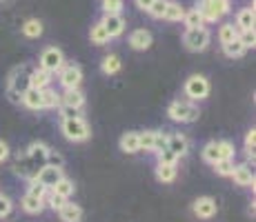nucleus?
<instances>
[{"mask_svg":"<svg viewBox=\"0 0 256 222\" xmlns=\"http://www.w3.org/2000/svg\"><path fill=\"white\" fill-rule=\"evenodd\" d=\"M20 105L27 107V109H32V111H40L42 109V91H40V89L29 87L27 91L22 93Z\"/></svg>","mask_w":256,"mask_h":222,"instance_id":"19","label":"nucleus"},{"mask_svg":"<svg viewBox=\"0 0 256 222\" xmlns=\"http://www.w3.org/2000/svg\"><path fill=\"white\" fill-rule=\"evenodd\" d=\"M167 147V133H163V131H156V138H154V151L152 154H160Z\"/></svg>","mask_w":256,"mask_h":222,"instance_id":"48","label":"nucleus"},{"mask_svg":"<svg viewBox=\"0 0 256 222\" xmlns=\"http://www.w3.org/2000/svg\"><path fill=\"white\" fill-rule=\"evenodd\" d=\"M167 116H170V120L178 122V125H192V122L198 120L200 111L190 100H172L170 107H167Z\"/></svg>","mask_w":256,"mask_h":222,"instance_id":"1","label":"nucleus"},{"mask_svg":"<svg viewBox=\"0 0 256 222\" xmlns=\"http://www.w3.org/2000/svg\"><path fill=\"white\" fill-rule=\"evenodd\" d=\"M29 73H32V67L29 65H20L16 69H12L7 78V91H14L18 96H22L24 91L29 89Z\"/></svg>","mask_w":256,"mask_h":222,"instance_id":"7","label":"nucleus"},{"mask_svg":"<svg viewBox=\"0 0 256 222\" xmlns=\"http://www.w3.org/2000/svg\"><path fill=\"white\" fill-rule=\"evenodd\" d=\"M60 133L70 142H85L92 136V127L87 125L85 118H72V120H60Z\"/></svg>","mask_w":256,"mask_h":222,"instance_id":"2","label":"nucleus"},{"mask_svg":"<svg viewBox=\"0 0 256 222\" xmlns=\"http://www.w3.org/2000/svg\"><path fill=\"white\" fill-rule=\"evenodd\" d=\"M200 156H203V160L208 162V165H214V162H218V160H220L218 140H210L208 145L203 147V151H200Z\"/></svg>","mask_w":256,"mask_h":222,"instance_id":"31","label":"nucleus"},{"mask_svg":"<svg viewBox=\"0 0 256 222\" xmlns=\"http://www.w3.org/2000/svg\"><path fill=\"white\" fill-rule=\"evenodd\" d=\"M47 151H49V147L45 145V142H40V140H34L32 145L24 149V154L29 156V160L34 162V165L38 167V169H42V167L47 165Z\"/></svg>","mask_w":256,"mask_h":222,"instance_id":"12","label":"nucleus"},{"mask_svg":"<svg viewBox=\"0 0 256 222\" xmlns=\"http://www.w3.org/2000/svg\"><path fill=\"white\" fill-rule=\"evenodd\" d=\"M152 33L147 31V29H134V31L130 33V47L136 49V51H147V49L152 47Z\"/></svg>","mask_w":256,"mask_h":222,"instance_id":"14","label":"nucleus"},{"mask_svg":"<svg viewBox=\"0 0 256 222\" xmlns=\"http://www.w3.org/2000/svg\"><path fill=\"white\" fill-rule=\"evenodd\" d=\"M58 218H60V222H82L80 205H74V202L67 200L65 205H62V209L58 211Z\"/></svg>","mask_w":256,"mask_h":222,"instance_id":"21","label":"nucleus"},{"mask_svg":"<svg viewBox=\"0 0 256 222\" xmlns=\"http://www.w3.org/2000/svg\"><path fill=\"white\" fill-rule=\"evenodd\" d=\"M238 38V29H236V24L234 22H223L218 27V42L220 44H228V42H232Z\"/></svg>","mask_w":256,"mask_h":222,"instance_id":"28","label":"nucleus"},{"mask_svg":"<svg viewBox=\"0 0 256 222\" xmlns=\"http://www.w3.org/2000/svg\"><path fill=\"white\" fill-rule=\"evenodd\" d=\"M118 147H120V151H125V154H138V131H127L120 136V140H118Z\"/></svg>","mask_w":256,"mask_h":222,"instance_id":"23","label":"nucleus"},{"mask_svg":"<svg viewBox=\"0 0 256 222\" xmlns=\"http://www.w3.org/2000/svg\"><path fill=\"white\" fill-rule=\"evenodd\" d=\"M183 16H185V9H183V4L180 2H176V0H167V9H165V20H170V22H178V20H183Z\"/></svg>","mask_w":256,"mask_h":222,"instance_id":"26","label":"nucleus"},{"mask_svg":"<svg viewBox=\"0 0 256 222\" xmlns=\"http://www.w3.org/2000/svg\"><path fill=\"white\" fill-rule=\"evenodd\" d=\"M254 147H256V131L250 129L245 133V154H248L250 160H254Z\"/></svg>","mask_w":256,"mask_h":222,"instance_id":"43","label":"nucleus"},{"mask_svg":"<svg viewBox=\"0 0 256 222\" xmlns=\"http://www.w3.org/2000/svg\"><path fill=\"white\" fill-rule=\"evenodd\" d=\"M45 207H49L52 211H60L62 209V205H65V198L62 196H58V194H54V191H47V196H45Z\"/></svg>","mask_w":256,"mask_h":222,"instance_id":"36","label":"nucleus"},{"mask_svg":"<svg viewBox=\"0 0 256 222\" xmlns=\"http://www.w3.org/2000/svg\"><path fill=\"white\" fill-rule=\"evenodd\" d=\"M49 191H54V194L62 196L65 200H70L74 196V191H76V187H74V182L70 180V178H60V180L54 185V189H49Z\"/></svg>","mask_w":256,"mask_h":222,"instance_id":"29","label":"nucleus"},{"mask_svg":"<svg viewBox=\"0 0 256 222\" xmlns=\"http://www.w3.org/2000/svg\"><path fill=\"white\" fill-rule=\"evenodd\" d=\"M58 116H60V120L82 118V109H74V107H67V105H58Z\"/></svg>","mask_w":256,"mask_h":222,"instance_id":"40","label":"nucleus"},{"mask_svg":"<svg viewBox=\"0 0 256 222\" xmlns=\"http://www.w3.org/2000/svg\"><path fill=\"white\" fill-rule=\"evenodd\" d=\"M9 158V145L4 140H0V162H4Z\"/></svg>","mask_w":256,"mask_h":222,"instance_id":"49","label":"nucleus"},{"mask_svg":"<svg viewBox=\"0 0 256 222\" xmlns=\"http://www.w3.org/2000/svg\"><path fill=\"white\" fill-rule=\"evenodd\" d=\"M230 178L238 187H254V171L250 169V165H234V171Z\"/></svg>","mask_w":256,"mask_h":222,"instance_id":"17","label":"nucleus"},{"mask_svg":"<svg viewBox=\"0 0 256 222\" xmlns=\"http://www.w3.org/2000/svg\"><path fill=\"white\" fill-rule=\"evenodd\" d=\"M45 167H56V169H62V167H65V158H62L60 151H56V149H52V147H49V151H47V165Z\"/></svg>","mask_w":256,"mask_h":222,"instance_id":"37","label":"nucleus"},{"mask_svg":"<svg viewBox=\"0 0 256 222\" xmlns=\"http://www.w3.org/2000/svg\"><path fill=\"white\" fill-rule=\"evenodd\" d=\"M12 209H14L12 198H9V196H4V194H0V220L7 218V216L12 214Z\"/></svg>","mask_w":256,"mask_h":222,"instance_id":"45","label":"nucleus"},{"mask_svg":"<svg viewBox=\"0 0 256 222\" xmlns=\"http://www.w3.org/2000/svg\"><path fill=\"white\" fill-rule=\"evenodd\" d=\"M134 2H136V7H138V9L147 11V9L152 7V2H154V0H134Z\"/></svg>","mask_w":256,"mask_h":222,"instance_id":"50","label":"nucleus"},{"mask_svg":"<svg viewBox=\"0 0 256 222\" xmlns=\"http://www.w3.org/2000/svg\"><path fill=\"white\" fill-rule=\"evenodd\" d=\"M167 149L180 160L190 154V140L183 133H167Z\"/></svg>","mask_w":256,"mask_h":222,"instance_id":"11","label":"nucleus"},{"mask_svg":"<svg viewBox=\"0 0 256 222\" xmlns=\"http://www.w3.org/2000/svg\"><path fill=\"white\" fill-rule=\"evenodd\" d=\"M185 96L190 98V102H198V100H205L210 96V80L200 73H194L185 80V87H183Z\"/></svg>","mask_w":256,"mask_h":222,"instance_id":"4","label":"nucleus"},{"mask_svg":"<svg viewBox=\"0 0 256 222\" xmlns=\"http://www.w3.org/2000/svg\"><path fill=\"white\" fill-rule=\"evenodd\" d=\"M238 40H240V44H243L245 49H252L254 44H256V33H254V29H250V31H238Z\"/></svg>","mask_w":256,"mask_h":222,"instance_id":"44","label":"nucleus"},{"mask_svg":"<svg viewBox=\"0 0 256 222\" xmlns=\"http://www.w3.org/2000/svg\"><path fill=\"white\" fill-rule=\"evenodd\" d=\"M20 209L29 216H38L45 211V202L40 198H36V196H32V194H24L20 198Z\"/></svg>","mask_w":256,"mask_h":222,"instance_id":"20","label":"nucleus"},{"mask_svg":"<svg viewBox=\"0 0 256 222\" xmlns=\"http://www.w3.org/2000/svg\"><path fill=\"white\" fill-rule=\"evenodd\" d=\"M65 53H62V49L58 47H47L42 49L40 58H38V67L45 69L49 73H58L62 67H65Z\"/></svg>","mask_w":256,"mask_h":222,"instance_id":"6","label":"nucleus"},{"mask_svg":"<svg viewBox=\"0 0 256 222\" xmlns=\"http://www.w3.org/2000/svg\"><path fill=\"white\" fill-rule=\"evenodd\" d=\"M154 138H156V131L154 129L138 131V149L140 151H147V154H152V151H154Z\"/></svg>","mask_w":256,"mask_h":222,"instance_id":"33","label":"nucleus"},{"mask_svg":"<svg viewBox=\"0 0 256 222\" xmlns=\"http://www.w3.org/2000/svg\"><path fill=\"white\" fill-rule=\"evenodd\" d=\"M102 9H105V13H120L122 0H102Z\"/></svg>","mask_w":256,"mask_h":222,"instance_id":"47","label":"nucleus"},{"mask_svg":"<svg viewBox=\"0 0 256 222\" xmlns=\"http://www.w3.org/2000/svg\"><path fill=\"white\" fill-rule=\"evenodd\" d=\"M192 211H194L196 218L212 220L216 216V211H218V205H216V200L210 198V196H200V198L194 200V205H192Z\"/></svg>","mask_w":256,"mask_h":222,"instance_id":"10","label":"nucleus"},{"mask_svg":"<svg viewBox=\"0 0 256 222\" xmlns=\"http://www.w3.org/2000/svg\"><path fill=\"white\" fill-rule=\"evenodd\" d=\"M100 22H102V27L107 29L110 38H118L125 31V18H122L120 13H105Z\"/></svg>","mask_w":256,"mask_h":222,"instance_id":"13","label":"nucleus"},{"mask_svg":"<svg viewBox=\"0 0 256 222\" xmlns=\"http://www.w3.org/2000/svg\"><path fill=\"white\" fill-rule=\"evenodd\" d=\"M120 58L116 56V53H110V56H105L102 58V62H100V71L105 73V76H114V73L120 71Z\"/></svg>","mask_w":256,"mask_h":222,"instance_id":"27","label":"nucleus"},{"mask_svg":"<svg viewBox=\"0 0 256 222\" xmlns=\"http://www.w3.org/2000/svg\"><path fill=\"white\" fill-rule=\"evenodd\" d=\"M60 105L74 107V109H82V107H85V93H82L80 89H62Z\"/></svg>","mask_w":256,"mask_h":222,"instance_id":"16","label":"nucleus"},{"mask_svg":"<svg viewBox=\"0 0 256 222\" xmlns=\"http://www.w3.org/2000/svg\"><path fill=\"white\" fill-rule=\"evenodd\" d=\"M196 9H198L205 22H218L220 18L230 13L232 4H230V0H200Z\"/></svg>","mask_w":256,"mask_h":222,"instance_id":"3","label":"nucleus"},{"mask_svg":"<svg viewBox=\"0 0 256 222\" xmlns=\"http://www.w3.org/2000/svg\"><path fill=\"white\" fill-rule=\"evenodd\" d=\"M38 167L34 165L32 160H29V156L24 154V151H20V154L16 156V160H14V174H16L18 178H22V180H34L36 178V174H38Z\"/></svg>","mask_w":256,"mask_h":222,"instance_id":"9","label":"nucleus"},{"mask_svg":"<svg viewBox=\"0 0 256 222\" xmlns=\"http://www.w3.org/2000/svg\"><path fill=\"white\" fill-rule=\"evenodd\" d=\"M47 187H42L38 180H29V187H27V194H32V196H36V198H40V200H45V196H47Z\"/></svg>","mask_w":256,"mask_h":222,"instance_id":"41","label":"nucleus"},{"mask_svg":"<svg viewBox=\"0 0 256 222\" xmlns=\"http://www.w3.org/2000/svg\"><path fill=\"white\" fill-rule=\"evenodd\" d=\"M176 176H178V165H156V178H158V182L170 185V182L176 180Z\"/></svg>","mask_w":256,"mask_h":222,"instance_id":"25","label":"nucleus"},{"mask_svg":"<svg viewBox=\"0 0 256 222\" xmlns=\"http://www.w3.org/2000/svg\"><path fill=\"white\" fill-rule=\"evenodd\" d=\"M214 171L218 176H223V178H230L232 176V171H234V160H218V162H214Z\"/></svg>","mask_w":256,"mask_h":222,"instance_id":"38","label":"nucleus"},{"mask_svg":"<svg viewBox=\"0 0 256 222\" xmlns=\"http://www.w3.org/2000/svg\"><path fill=\"white\" fill-rule=\"evenodd\" d=\"M210 40H212V33L205 27L185 29V33H183V44L194 53L205 51V49L210 47Z\"/></svg>","mask_w":256,"mask_h":222,"instance_id":"5","label":"nucleus"},{"mask_svg":"<svg viewBox=\"0 0 256 222\" xmlns=\"http://www.w3.org/2000/svg\"><path fill=\"white\" fill-rule=\"evenodd\" d=\"M156 158H158V165H178V158L172 154L167 147L160 151V154H156Z\"/></svg>","mask_w":256,"mask_h":222,"instance_id":"46","label":"nucleus"},{"mask_svg":"<svg viewBox=\"0 0 256 222\" xmlns=\"http://www.w3.org/2000/svg\"><path fill=\"white\" fill-rule=\"evenodd\" d=\"M52 78H54V73H49L45 71V69H40V67H36V69H32V73H29V87H34V89H47V87H52Z\"/></svg>","mask_w":256,"mask_h":222,"instance_id":"18","label":"nucleus"},{"mask_svg":"<svg viewBox=\"0 0 256 222\" xmlns=\"http://www.w3.org/2000/svg\"><path fill=\"white\" fill-rule=\"evenodd\" d=\"M20 31H22L27 38H40V36H42V22L38 20V18H29V20L22 22Z\"/></svg>","mask_w":256,"mask_h":222,"instance_id":"30","label":"nucleus"},{"mask_svg":"<svg viewBox=\"0 0 256 222\" xmlns=\"http://www.w3.org/2000/svg\"><path fill=\"white\" fill-rule=\"evenodd\" d=\"M245 51H248V49L240 44L238 38H236V40H232V42H228V44H223V53H225L228 58H232V60H234V58H240Z\"/></svg>","mask_w":256,"mask_h":222,"instance_id":"35","label":"nucleus"},{"mask_svg":"<svg viewBox=\"0 0 256 222\" xmlns=\"http://www.w3.org/2000/svg\"><path fill=\"white\" fill-rule=\"evenodd\" d=\"M0 2H4V0H0Z\"/></svg>","mask_w":256,"mask_h":222,"instance_id":"51","label":"nucleus"},{"mask_svg":"<svg viewBox=\"0 0 256 222\" xmlns=\"http://www.w3.org/2000/svg\"><path fill=\"white\" fill-rule=\"evenodd\" d=\"M165 9H167V0H154V2H152V7L147 9V13H150L152 18H163L165 16Z\"/></svg>","mask_w":256,"mask_h":222,"instance_id":"42","label":"nucleus"},{"mask_svg":"<svg viewBox=\"0 0 256 222\" xmlns=\"http://www.w3.org/2000/svg\"><path fill=\"white\" fill-rule=\"evenodd\" d=\"M60 178H65L62 176V169H56V167H42L34 180H38L42 187H47V189H54V185H56Z\"/></svg>","mask_w":256,"mask_h":222,"instance_id":"15","label":"nucleus"},{"mask_svg":"<svg viewBox=\"0 0 256 222\" xmlns=\"http://www.w3.org/2000/svg\"><path fill=\"white\" fill-rule=\"evenodd\" d=\"M90 40H92V44H98V47H100V44H107V42L112 40L110 33H107V29L102 27L100 20L92 24V29H90Z\"/></svg>","mask_w":256,"mask_h":222,"instance_id":"24","label":"nucleus"},{"mask_svg":"<svg viewBox=\"0 0 256 222\" xmlns=\"http://www.w3.org/2000/svg\"><path fill=\"white\" fill-rule=\"evenodd\" d=\"M254 7H243L238 13H236V29L238 31H250V29H254Z\"/></svg>","mask_w":256,"mask_h":222,"instance_id":"22","label":"nucleus"},{"mask_svg":"<svg viewBox=\"0 0 256 222\" xmlns=\"http://www.w3.org/2000/svg\"><path fill=\"white\" fill-rule=\"evenodd\" d=\"M183 22H185V27L187 29H196V27H205V20H203V16L198 13V9H187L185 11V16H183Z\"/></svg>","mask_w":256,"mask_h":222,"instance_id":"34","label":"nucleus"},{"mask_svg":"<svg viewBox=\"0 0 256 222\" xmlns=\"http://www.w3.org/2000/svg\"><path fill=\"white\" fill-rule=\"evenodd\" d=\"M58 105H60V93L52 87L42 89V109H58Z\"/></svg>","mask_w":256,"mask_h":222,"instance_id":"32","label":"nucleus"},{"mask_svg":"<svg viewBox=\"0 0 256 222\" xmlns=\"http://www.w3.org/2000/svg\"><path fill=\"white\" fill-rule=\"evenodd\" d=\"M58 82L62 89H80L82 82V69L74 62H65V67L58 71Z\"/></svg>","mask_w":256,"mask_h":222,"instance_id":"8","label":"nucleus"},{"mask_svg":"<svg viewBox=\"0 0 256 222\" xmlns=\"http://www.w3.org/2000/svg\"><path fill=\"white\" fill-rule=\"evenodd\" d=\"M218 151H220V160H234V142L230 140H218Z\"/></svg>","mask_w":256,"mask_h":222,"instance_id":"39","label":"nucleus"}]
</instances>
